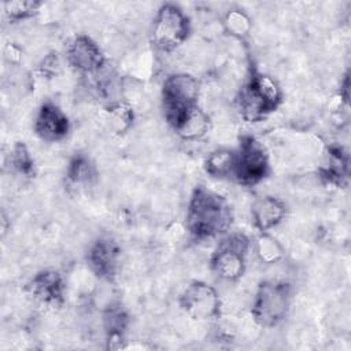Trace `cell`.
<instances>
[{"label":"cell","mask_w":351,"mask_h":351,"mask_svg":"<svg viewBox=\"0 0 351 351\" xmlns=\"http://www.w3.org/2000/svg\"><path fill=\"white\" fill-rule=\"evenodd\" d=\"M232 221V208L223 196L202 185L195 188L186 208V228L195 239L204 240L223 234Z\"/></svg>","instance_id":"1"},{"label":"cell","mask_w":351,"mask_h":351,"mask_svg":"<svg viewBox=\"0 0 351 351\" xmlns=\"http://www.w3.org/2000/svg\"><path fill=\"white\" fill-rule=\"evenodd\" d=\"M199 82L195 77L180 73L169 75L162 85V106L167 123L176 132L191 111L197 107Z\"/></svg>","instance_id":"2"},{"label":"cell","mask_w":351,"mask_h":351,"mask_svg":"<svg viewBox=\"0 0 351 351\" xmlns=\"http://www.w3.org/2000/svg\"><path fill=\"white\" fill-rule=\"evenodd\" d=\"M241 117L255 122L273 112L281 103V90L269 75L254 73L237 97Z\"/></svg>","instance_id":"3"},{"label":"cell","mask_w":351,"mask_h":351,"mask_svg":"<svg viewBox=\"0 0 351 351\" xmlns=\"http://www.w3.org/2000/svg\"><path fill=\"white\" fill-rule=\"evenodd\" d=\"M270 173L266 148L254 136L240 137L239 148L234 151L232 178L244 186H254Z\"/></svg>","instance_id":"4"},{"label":"cell","mask_w":351,"mask_h":351,"mask_svg":"<svg viewBox=\"0 0 351 351\" xmlns=\"http://www.w3.org/2000/svg\"><path fill=\"white\" fill-rule=\"evenodd\" d=\"M291 304V287L284 281H263L258 287L254 303L252 317L265 328L278 325L288 314Z\"/></svg>","instance_id":"5"},{"label":"cell","mask_w":351,"mask_h":351,"mask_svg":"<svg viewBox=\"0 0 351 351\" xmlns=\"http://www.w3.org/2000/svg\"><path fill=\"white\" fill-rule=\"evenodd\" d=\"M188 36L189 19L184 11L177 4H163L154 19L152 40L156 48L170 52L184 44Z\"/></svg>","instance_id":"6"},{"label":"cell","mask_w":351,"mask_h":351,"mask_svg":"<svg viewBox=\"0 0 351 351\" xmlns=\"http://www.w3.org/2000/svg\"><path fill=\"white\" fill-rule=\"evenodd\" d=\"M250 240L244 233H232L222 239L211 256V269L222 280L236 281L245 270Z\"/></svg>","instance_id":"7"},{"label":"cell","mask_w":351,"mask_h":351,"mask_svg":"<svg viewBox=\"0 0 351 351\" xmlns=\"http://www.w3.org/2000/svg\"><path fill=\"white\" fill-rule=\"evenodd\" d=\"M181 308L193 319L207 321L219 314V296L214 287L203 281H192L180 296Z\"/></svg>","instance_id":"8"},{"label":"cell","mask_w":351,"mask_h":351,"mask_svg":"<svg viewBox=\"0 0 351 351\" xmlns=\"http://www.w3.org/2000/svg\"><path fill=\"white\" fill-rule=\"evenodd\" d=\"M67 63L77 71L96 74L104 64V55L99 45L86 34L73 37L64 49Z\"/></svg>","instance_id":"9"},{"label":"cell","mask_w":351,"mask_h":351,"mask_svg":"<svg viewBox=\"0 0 351 351\" xmlns=\"http://www.w3.org/2000/svg\"><path fill=\"white\" fill-rule=\"evenodd\" d=\"M121 250L111 239L96 240L86 255L90 270L103 280H112L119 269Z\"/></svg>","instance_id":"10"},{"label":"cell","mask_w":351,"mask_h":351,"mask_svg":"<svg viewBox=\"0 0 351 351\" xmlns=\"http://www.w3.org/2000/svg\"><path fill=\"white\" fill-rule=\"evenodd\" d=\"M27 288L33 300L45 307H59L63 303L64 282L56 270H41L32 278Z\"/></svg>","instance_id":"11"},{"label":"cell","mask_w":351,"mask_h":351,"mask_svg":"<svg viewBox=\"0 0 351 351\" xmlns=\"http://www.w3.org/2000/svg\"><path fill=\"white\" fill-rule=\"evenodd\" d=\"M69 129V118L56 104L47 101L40 107L34 119V132L41 140L48 143L60 141L66 137Z\"/></svg>","instance_id":"12"},{"label":"cell","mask_w":351,"mask_h":351,"mask_svg":"<svg viewBox=\"0 0 351 351\" xmlns=\"http://www.w3.org/2000/svg\"><path fill=\"white\" fill-rule=\"evenodd\" d=\"M251 215L254 226L261 233H266L282 221L285 215V204L277 197L265 196L254 202Z\"/></svg>","instance_id":"13"},{"label":"cell","mask_w":351,"mask_h":351,"mask_svg":"<svg viewBox=\"0 0 351 351\" xmlns=\"http://www.w3.org/2000/svg\"><path fill=\"white\" fill-rule=\"evenodd\" d=\"M326 156V163L319 170L324 182L336 186L346 184L348 178V154L340 145H330Z\"/></svg>","instance_id":"14"},{"label":"cell","mask_w":351,"mask_h":351,"mask_svg":"<svg viewBox=\"0 0 351 351\" xmlns=\"http://www.w3.org/2000/svg\"><path fill=\"white\" fill-rule=\"evenodd\" d=\"M103 322L108 336V347H112V343H118V348L122 347L121 341L128 326V314L125 310L121 306H110L104 311Z\"/></svg>","instance_id":"15"},{"label":"cell","mask_w":351,"mask_h":351,"mask_svg":"<svg viewBox=\"0 0 351 351\" xmlns=\"http://www.w3.org/2000/svg\"><path fill=\"white\" fill-rule=\"evenodd\" d=\"M208 126H210L208 117L197 106L184 119V122L180 125V128L176 130V133L185 140H197L207 133Z\"/></svg>","instance_id":"16"},{"label":"cell","mask_w":351,"mask_h":351,"mask_svg":"<svg viewBox=\"0 0 351 351\" xmlns=\"http://www.w3.org/2000/svg\"><path fill=\"white\" fill-rule=\"evenodd\" d=\"M95 177L96 167L88 156L78 154L70 160L67 167V178L71 184L86 185L90 184L95 180Z\"/></svg>","instance_id":"17"},{"label":"cell","mask_w":351,"mask_h":351,"mask_svg":"<svg viewBox=\"0 0 351 351\" xmlns=\"http://www.w3.org/2000/svg\"><path fill=\"white\" fill-rule=\"evenodd\" d=\"M234 151L217 149L211 152L204 160L206 171L217 178H230L233 169Z\"/></svg>","instance_id":"18"},{"label":"cell","mask_w":351,"mask_h":351,"mask_svg":"<svg viewBox=\"0 0 351 351\" xmlns=\"http://www.w3.org/2000/svg\"><path fill=\"white\" fill-rule=\"evenodd\" d=\"M41 3L32 1V0H16V1H5L4 3V14L5 16L12 21H23L37 14Z\"/></svg>","instance_id":"19"},{"label":"cell","mask_w":351,"mask_h":351,"mask_svg":"<svg viewBox=\"0 0 351 351\" xmlns=\"http://www.w3.org/2000/svg\"><path fill=\"white\" fill-rule=\"evenodd\" d=\"M255 250H256V254L261 258V261L266 262V263H274V262L280 261L284 255L282 247L278 244V241L266 233H262L258 237Z\"/></svg>","instance_id":"20"},{"label":"cell","mask_w":351,"mask_h":351,"mask_svg":"<svg viewBox=\"0 0 351 351\" xmlns=\"http://www.w3.org/2000/svg\"><path fill=\"white\" fill-rule=\"evenodd\" d=\"M108 122L115 132H126L133 123V111L123 103H114L107 108Z\"/></svg>","instance_id":"21"},{"label":"cell","mask_w":351,"mask_h":351,"mask_svg":"<svg viewBox=\"0 0 351 351\" xmlns=\"http://www.w3.org/2000/svg\"><path fill=\"white\" fill-rule=\"evenodd\" d=\"M11 163L14 169L21 174L29 177L34 174V160L23 143H16L14 145L11 152Z\"/></svg>","instance_id":"22"},{"label":"cell","mask_w":351,"mask_h":351,"mask_svg":"<svg viewBox=\"0 0 351 351\" xmlns=\"http://www.w3.org/2000/svg\"><path fill=\"white\" fill-rule=\"evenodd\" d=\"M226 29L234 36H244L250 30V19L240 11L233 10L225 18Z\"/></svg>","instance_id":"23"},{"label":"cell","mask_w":351,"mask_h":351,"mask_svg":"<svg viewBox=\"0 0 351 351\" xmlns=\"http://www.w3.org/2000/svg\"><path fill=\"white\" fill-rule=\"evenodd\" d=\"M60 69V63H59V58L56 56V53H49L48 56L44 58V60L40 64V70L43 74L47 75H53L59 71Z\"/></svg>","instance_id":"24"}]
</instances>
